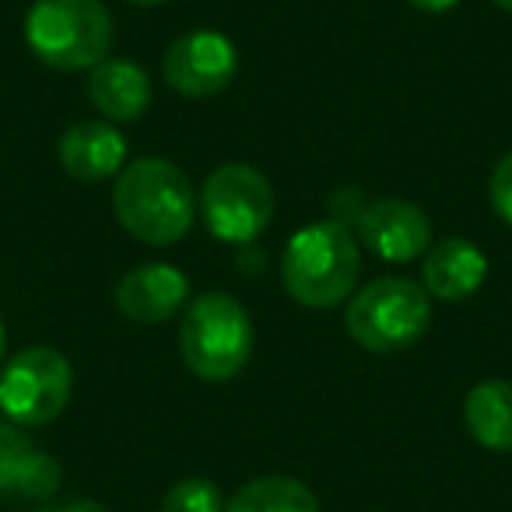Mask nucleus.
Wrapping results in <instances>:
<instances>
[{
  "instance_id": "nucleus-6",
  "label": "nucleus",
  "mask_w": 512,
  "mask_h": 512,
  "mask_svg": "<svg viewBox=\"0 0 512 512\" xmlns=\"http://www.w3.org/2000/svg\"><path fill=\"white\" fill-rule=\"evenodd\" d=\"M71 393V362L57 348H25L0 369V414L22 428L57 421Z\"/></svg>"
},
{
  "instance_id": "nucleus-21",
  "label": "nucleus",
  "mask_w": 512,
  "mask_h": 512,
  "mask_svg": "<svg viewBox=\"0 0 512 512\" xmlns=\"http://www.w3.org/2000/svg\"><path fill=\"white\" fill-rule=\"evenodd\" d=\"M414 11H425V15H442V11H453L460 0H407Z\"/></svg>"
},
{
  "instance_id": "nucleus-16",
  "label": "nucleus",
  "mask_w": 512,
  "mask_h": 512,
  "mask_svg": "<svg viewBox=\"0 0 512 512\" xmlns=\"http://www.w3.org/2000/svg\"><path fill=\"white\" fill-rule=\"evenodd\" d=\"M60 477H64L60 463L50 453H43V449L29 446L15 460V467L8 470V477L0 484V495L22 498V502H46V498L57 495Z\"/></svg>"
},
{
  "instance_id": "nucleus-1",
  "label": "nucleus",
  "mask_w": 512,
  "mask_h": 512,
  "mask_svg": "<svg viewBox=\"0 0 512 512\" xmlns=\"http://www.w3.org/2000/svg\"><path fill=\"white\" fill-rule=\"evenodd\" d=\"M113 214L127 235L144 246H172L193 228L197 193L179 165L165 158H137L116 176Z\"/></svg>"
},
{
  "instance_id": "nucleus-4",
  "label": "nucleus",
  "mask_w": 512,
  "mask_h": 512,
  "mask_svg": "<svg viewBox=\"0 0 512 512\" xmlns=\"http://www.w3.org/2000/svg\"><path fill=\"white\" fill-rule=\"evenodd\" d=\"M25 46L53 71H92L109 57L113 18L102 0H36L25 15Z\"/></svg>"
},
{
  "instance_id": "nucleus-8",
  "label": "nucleus",
  "mask_w": 512,
  "mask_h": 512,
  "mask_svg": "<svg viewBox=\"0 0 512 512\" xmlns=\"http://www.w3.org/2000/svg\"><path fill=\"white\" fill-rule=\"evenodd\" d=\"M235 71H239V53H235L232 39L214 29H193L179 36L162 60L165 85L186 99L221 95L232 85Z\"/></svg>"
},
{
  "instance_id": "nucleus-12",
  "label": "nucleus",
  "mask_w": 512,
  "mask_h": 512,
  "mask_svg": "<svg viewBox=\"0 0 512 512\" xmlns=\"http://www.w3.org/2000/svg\"><path fill=\"white\" fill-rule=\"evenodd\" d=\"M484 278H488V256L470 239L449 235V239L428 246L425 267H421V285L428 295L442 302H460L474 295L484 285Z\"/></svg>"
},
{
  "instance_id": "nucleus-19",
  "label": "nucleus",
  "mask_w": 512,
  "mask_h": 512,
  "mask_svg": "<svg viewBox=\"0 0 512 512\" xmlns=\"http://www.w3.org/2000/svg\"><path fill=\"white\" fill-rule=\"evenodd\" d=\"M32 442L25 439L22 425H15V421H8L4 414H0V484H4V477H8V470L15 467L18 456L29 449Z\"/></svg>"
},
{
  "instance_id": "nucleus-14",
  "label": "nucleus",
  "mask_w": 512,
  "mask_h": 512,
  "mask_svg": "<svg viewBox=\"0 0 512 512\" xmlns=\"http://www.w3.org/2000/svg\"><path fill=\"white\" fill-rule=\"evenodd\" d=\"M463 425L477 446L512 453V383L484 379L463 400Z\"/></svg>"
},
{
  "instance_id": "nucleus-20",
  "label": "nucleus",
  "mask_w": 512,
  "mask_h": 512,
  "mask_svg": "<svg viewBox=\"0 0 512 512\" xmlns=\"http://www.w3.org/2000/svg\"><path fill=\"white\" fill-rule=\"evenodd\" d=\"M39 512H109L102 502L95 498H74V502H64V505H43Z\"/></svg>"
},
{
  "instance_id": "nucleus-5",
  "label": "nucleus",
  "mask_w": 512,
  "mask_h": 512,
  "mask_svg": "<svg viewBox=\"0 0 512 512\" xmlns=\"http://www.w3.org/2000/svg\"><path fill=\"white\" fill-rule=\"evenodd\" d=\"M432 320L428 292L407 278H376L362 285L348 302V334L358 348L393 355L418 344Z\"/></svg>"
},
{
  "instance_id": "nucleus-15",
  "label": "nucleus",
  "mask_w": 512,
  "mask_h": 512,
  "mask_svg": "<svg viewBox=\"0 0 512 512\" xmlns=\"http://www.w3.org/2000/svg\"><path fill=\"white\" fill-rule=\"evenodd\" d=\"M225 512H320V498L299 477L267 474L242 484L228 498Z\"/></svg>"
},
{
  "instance_id": "nucleus-10",
  "label": "nucleus",
  "mask_w": 512,
  "mask_h": 512,
  "mask_svg": "<svg viewBox=\"0 0 512 512\" xmlns=\"http://www.w3.org/2000/svg\"><path fill=\"white\" fill-rule=\"evenodd\" d=\"M186 299H190V281L172 264H141L123 274V281L116 285V309L130 323H144V327L183 313Z\"/></svg>"
},
{
  "instance_id": "nucleus-18",
  "label": "nucleus",
  "mask_w": 512,
  "mask_h": 512,
  "mask_svg": "<svg viewBox=\"0 0 512 512\" xmlns=\"http://www.w3.org/2000/svg\"><path fill=\"white\" fill-rule=\"evenodd\" d=\"M488 193H491V207H495V214L505 221V225H512V151L498 158L495 172H491Z\"/></svg>"
},
{
  "instance_id": "nucleus-23",
  "label": "nucleus",
  "mask_w": 512,
  "mask_h": 512,
  "mask_svg": "<svg viewBox=\"0 0 512 512\" xmlns=\"http://www.w3.org/2000/svg\"><path fill=\"white\" fill-rule=\"evenodd\" d=\"M491 4H495V8H502V11H509V15H512V0H491Z\"/></svg>"
},
{
  "instance_id": "nucleus-22",
  "label": "nucleus",
  "mask_w": 512,
  "mask_h": 512,
  "mask_svg": "<svg viewBox=\"0 0 512 512\" xmlns=\"http://www.w3.org/2000/svg\"><path fill=\"white\" fill-rule=\"evenodd\" d=\"M4 344H8V334H4V323H0V362H4Z\"/></svg>"
},
{
  "instance_id": "nucleus-2",
  "label": "nucleus",
  "mask_w": 512,
  "mask_h": 512,
  "mask_svg": "<svg viewBox=\"0 0 512 512\" xmlns=\"http://www.w3.org/2000/svg\"><path fill=\"white\" fill-rule=\"evenodd\" d=\"M362 278V246L337 221H316L288 239L281 256L285 292L306 309H334L355 295Z\"/></svg>"
},
{
  "instance_id": "nucleus-7",
  "label": "nucleus",
  "mask_w": 512,
  "mask_h": 512,
  "mask_svg": "<svg viewBox=\"0 0 512 512\" xmlns=\"http://www.w3.org/2000/svg\"><path fill=\"white\" fill-rule=\"evenodd\" d=\"M200 214H204V225L211 228L214 239L228 242V246H246L271 225L274 190L264 172H256L253 165H218L204 179Z\"/></svg>"
},
{
  "instance_id": "nucleus-11",
  "label": "nucleus",
  "mask_w": 512,
  "mask_h": 512,
  "mask_svg": "<svg viewBox=\"0 0 512 512\" xmlns=\"http://www.w3.org/2000/svg\"><path fill=\"white\" fill-rule=\"evenodd\" d=\"M60 165L71 179L81 183H102L113 179L127 165V141L109 120H81L60 137L57 144Z\"/></svg>"
},
{
  "instance_id": "nucleus-9",
  "label": "nucleus",
  "mask_w": 512,
  "mask_h": 512,
  "mask_svg": "<svg viewBox=\"0 0 512 512\" xmlns=\"http://www.w3.org/2000/svg\"><path fill=\"white\" fill-rule=\"evenodd\" d=\"M355 232L362 246L386 264H411L432 246V221L418 204L404 197L369 200L358 214Z\"/></svg>"
},
{
  "instance_id": "nucleus-3",
  "label": "nucleus",
  "mask_w": 512,
  "mask_h": 512,
  "mask_svg": "<svg viewBox=\"0 0 512 512\" xmlns=\"http://www.w3.org/2000/svg\"><path fill=\"white\" fill-rule=\"evenodd\" d=\"M253 320L228 292H204L179 323V351L186 369L207 383H228L253 358Z\"/></svg>"
},
{
  "instance_id": "nucleus-24",
  "label": "nucleus",
  "mask_w": 512,
  "mask_h": 512,
  "mask_svg": "<svg viewBox=\"0 0 512 512\" xmlns=\"http://www.w3.org/2000/svg\"><path fill=\"white\" fill-rule=\"evenodd\" d=\"M130 4H144L148 8V4H162V0H130Z\"/></svg>"
},
{
  "instance_id": "nucleus-17",
  "label": "nucleus",
  "mask_w": 512,
  "mask_h": 512,
  "mask_svg": "<svg viewBox=\"0 0 512 512\" xmlns=\"http://www.w3.org/2000/svg\"><path fill=\"white\" fill-rule=\"evenodd\" d=\"M225 495L207 477H183L162 495L158 512H225Z\"/></svg>"
},
{
  "instance_id": "nucleus-13",
  "label": "nucleus",
  "mask_w": 512,
  "mask_h": 512,
  "mask_svg": "<svg viewBox=\"0 0 512 512\" xmlns=\"http://www.w3.org/2000/svg\"><path fill=\"white\" fill-rule=\"evenodd\" d=\"M88 99L109 123H134L151 106V81L134 60L106 57L88 71Z\"/></svg>"
}]
</instances>
